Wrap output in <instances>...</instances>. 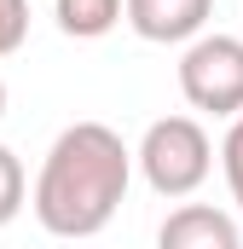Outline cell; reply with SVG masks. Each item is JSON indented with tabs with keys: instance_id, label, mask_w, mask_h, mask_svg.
Segmentation results:
<instances>
[{
	"instance_id": "cell-7",
	"label": "cell",
	"mask_w": 243,
	"mask_h": 249,
	"mask_svg": "<svg viewBox=\"0 0 243 249\" xmlns=\"http://www.w3.org/2000/svg\"><path fill=\"white\" fill-rule=\"evenodd\" d=\"M29 203V180H23V162L12 145H0V226H12Z\"/></svg>"
},
{
	"instance_id": "cell-8",
	"label": "cell",
	"mask_w": 243,
	"mask_h": 249,
	"mask_svg": "<svg viewBox=\"0 0 243 249\" xmlns=\"http://www.w3.org/2000/svg\"><path fill=\"white\" fill-rule=\"evenodd\" d=\"M220 168H226V186H232V203L243 209V116H232L226 139H220Z\"/></svg>"
},
{
	"instance_id": "cell-6",
	"label": "cell",
	"mask_w": 243,
	"mask_h": 249,
	"mask_svg": "<svg viewBox=\"0 0 243 249\" xmlns=\"http://www.w3.org/2000/svg\"><path fill=\"white\" fill-rule=\"evenodd\" d=\"M52 18L69 41H99L122 23V0H52Z\"/></svg>"
},
{
	"instance_id": "cell-3",
	"label": "cell",
	"mask_w": 243,
	"mask_h": 249,
	"mask_svg": "<svg viewBox=\"0 0 243 249\" xmlns=\"http://www.w3.org/2000/svg\"><path fill=\"white\" fill-rule=\"evenodd\" d=\"M180 93L203 116H243V41L238 35H197L180 53Z\"/></svg>"
},
{
	"instance_id": "cell-4",
	"label": "cell",
	"mask_w": 243,
	"mask_h": 249,
	"mask_svg": "<svg viewBox=\"0 0 243 249\" xmlns=\"http://www.w3.org/2000/svg\"><path fill=\"white\" fill-rule=\"evenodd\" d=\"M208 18H214V0H122V23L156 47L197 41L208 29Z\"/></svg>"
},
{
	"instance_id": "cell-2",
	"label": "cell",
	"mask_w": 243,
	"mask_h": 249,
	"mask_svg": "<svg viewBox=\"0 0 243 249\" xmlns=\"http://www.w3.org/2000/svg\"><path fill=\"white\" fill-rule=\"evenodd\" d=\"M133 162L156 197H191L214 168V139L197 116H162V122L145 127Z\"/></svg>"
},
{
	"instance_id": "cell-5",
	"label": "cell",
	"mask_w": 243,
	"mask_h": 249,
	"mask_svg": "<svg viewBox=\"0 0 243 249\" xmlns=\"http://www.w3.org/2000/svg\"><path fill=\"white\" fill-rule=\"evenodd\" d=\"M156 249H243L238 220L214 203H180L156 226Z\"/></svg>"
},
{
	"instance_id": "cell-10",
	"label": "cell",
	"mask_w": 243,
	"mask_h": 249,
	"mask_svg": "<svg viewBox=\"0 0 243 249\" xmlns=\"http://www.w3.org/2000/svg\"><path fill=\"white\" fill-rule=\"evenodd\" d=\"M0 116H6V81H0Z\"/></svg>"
},
{
	"instance_id": "cell-1",
	"label": "cell",
	"mask_w": 243,
	"mask_h": 249,
	"mask_svg": "<svg viewBox=\"0 0 243 249\" xmlns=\"http://www.w3.org/2000/svg\"><path fill=\"white\" fill-rule=\"evenodd\" d=\"M133 186V151L110 122H69L47 145L29 209L52 238H99Z\"/></svg>"
},
{
	"instance_id": "cell-9",
	"label": "cell",
	"mask_w": 243,
	"mask_h": 249,
	"mask_svg": "<svg viewBox=\"0 0 243 249\" xmlns=\"http://www.w3.org/2000/svg\"><path fill=\"white\" fill-rule=\"evenodd\" d=\"M29 41V0H0V58Z\"/></svg>"
}]
</instances>
